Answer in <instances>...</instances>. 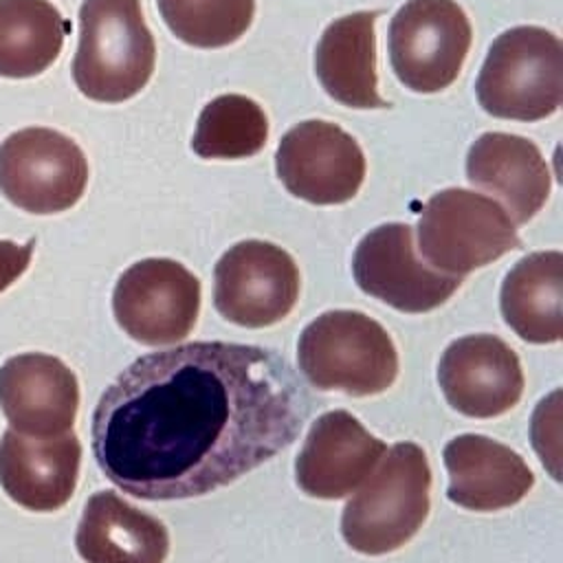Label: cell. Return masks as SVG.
Returning <instances> with one entry per match:
<instances>
[{
  "mask_svg": "<svg viewBox=\"0 0 563 563\" xmlns=\"http://www.w3.org/2000/svg\"><path fill=\"white\" fill-rule=\"evenodd\" d=\"M268 139V119L262 106L244 95L211 99L196 123L191 150L200 158H249L262 152Z\"/></svg>",
  "mask_w": 563,
  "mask_h": 563,
  "instance_id": "23",
  "label": "cell"
},
{
  "mask_svg": "<svg viewBox=\"0 0 563 563\" xmlns=\"http://www.w3.org/2000/svg\"><path fill=\"white\" fill-rule=\"evenodd\" d=\"M75 548L86 563H165L169 532L154 515L99 490L84 506Z\"/></svg>",
  "mask_w": 563,
  "mask_h": 563,
  "instance_id": "19",
  "label": "cell"
},
{
  "mask_svg": "<svg viewBox=\"0 0 563 563\" xmlns=\"http://www.w3.org/2000/svg\"><path fill=\"white\" fill-rule=\"evenodd\" d=\"M385 451L350 411L321 413L295 460L297 486L317 499H341L363 484Z\"/></svg>",
  "mask_w": 563,
  "mask_h": 563,
  "instance_id": "15",
  "label": "cell"
},
{
  "mask_svg": "<svg viewBox=\"0 0 563 563\" xmlns=\"http://www.w3.org/2000/svg\"><path fill=\"white\" fill-rule=\"evenodd\" d=\"M519 246L506 209L471 189L449 187L433 194L418 220V251L444 275L464 277Z\"/></svg>",
  "mask_w": 563,
  "mask_h": 563,
  "instance_id": "6",
  "label": "cell"
},
{
  "mask_svg": "<svg viewBox=\"0 0 563 563\" xmlns=\"http://www.w3.org/2000/svg\"><path fill=\"white\" fill-rule=\"evenodd\" d=\"M473 29L455 0H407L389 22V62L413 92L449 88L468 55Z\"/></svg>",
  "mask_w": 563,
  "mask_h": 563,
  "instance_id": "7",
  "label": "cell"
},
{
  "mask_svg": "<svg viewBox=\"0 0 563 563\" xmlns=\"http://www.w3.org/2000/svg\"><path fill=\"white\" fill-rule=\"evenodd\" d=\"M471 185L497 196L515 224H526L550 196L552 174L541 150L517 134L484 132L466 154Z\"/></svg>",
  "mask_w": 563,
  "mask_h": 563,
  "instance_id": "18",
  "label": "cell"
},
{
  "mask_svg": "<svg viewBox=\"0 0 563 563\" xmlns=\"http://www.w3.org/2000/svg\"><path fill=\"white\" fill-rule=\"evenodd\" d=\"M112 312L121 330L143 345L178 343L198 321L200 282L176 260H141L119 275Z\"/></svg>",
  "mask_w": 563,
  "mask_h": 563,
  "instance_id": "9",
  "label": "cell"
},
{
  "mask_svg": "<svg viewBox=\"0 0 563 563\" xmlns=\"http://www.w3.org/2000/svg\"><path fill=\"white\" fill-rule=\"evenodd\" d=\"M275 169L292 196L312 205H343L365 180V156L336 123L308 119L282 136Z\"/></svg>",
  "mask_w": 563,
  "mask_h": 563,
  "instance_id": "12",
  "label": "cell"
},
{
  "mask_svg": "<svg viewBox=\"0 0 563 563\" xmlns=\"http://www.w3.org/2000/svg\"><path fill=\"white\" fill-rule=\"evenodd\" d=\"M297 361L321 391L374 396L398 376V350L387 330L358 310H328L310 321L297 341Z\"/></svg>",
  "mask_w": 563,
  "mask_h": 563,
  "instance_id": "4",
  "label": "cell"
},
{
  "mask_svg": "<svg viewBox=\"0 0 563 563\" xmlns=\"http://www.w3.org/2000/svg\"><path fill=\"white\" fill-rule=\"evenodd\" d=\"M156 44L139 0H84L73 81L92 101L136 97L154 75Z\"/></svg>",
  "mask_w": 563,
  "mask_h": 563,
  "instance_id": "2",
  "label": "cell"
},
{
  "mask_svg": "<svg viewBox=\"0 0 563 563\" xmlns=\"http://www.w3.org/2000/svg\"><path fill=\"white\" fill-rule=\"evenodd\" d=\"M376 15V11H356L336 18L314 48V73L323 90L347 108H389L378 92Z\"/></svg>",
  "mask_w": 563,
  "mask_h": 563,
  "instance_id": "20",
  "label": "cell"
},
{
  "mask_svg": "<svg viewBox=\"0 0 563 563\" xmlns=\"http://www.w3.org/2000/svg\"><path fill=\"white\" fill-rule=\"evenodd\" d=\"M310 409L279 352L194 341L136 358L106 387L92 411V455L132 497H202L290 446Z\"/></svg>",
  "mask_w": 563,
  "mask_h": 563,
  "instance_id": "1",
  "label": "cell"
},
{
  "mask_svg": "<svg viewBox=\"0 0 563 563\" xmlns=\"http://www.w3.org/2000/svg\"><path fill=\"white\" fill-rule=\"evenodd\" d=\"M438 383L446 402L468 418L510 411L526 385L517 352L495 334H468L449 343L438 363Z\"/></svg>",
  "mask_w": 563,
  "mask_h": 563,
  "instance_id": "13",
  "label": "cell"
},
{
  "mask_svg": "<svg viewBox=\"0 0 563 563\" xmlns=\"http://www.w3.org/2000/svg\"><path fill=\"white\" fill-rule=\"evenodd\" d=\"M477 101L497 119L539 121L563 99V46L543 26H512L497 35L475 81Z\"/></svg>",
  "mask_w": 563,
  "mask_h": 563,
  "instance_id": "5",
  "label": "cell"
},
{
  "mask_svg": "<svg viewBox=\"0 0 563 563\" xmlns=\"http://www.w3.org/2000/svg\"><path fill=\"white\" fill-rule=\"evenodd\" d=\"M81 444L73 431L31 438L7 429L0 438V486L26 510H59L75 493Z\"/></svg>",
  "mask_w": 563,
  "mask_h": 563,
  "instance_id": "16",
  "label": "cell"
},
{
  "mask_svg": "<svg viewBox=\"0 0 563 563\" xmlns=\"http://www.w3.org/2000/svg\"><path fill=\"white\" fill-rule=\"evenodd\" d=\"M442 457L449 473L446 497L475 512L510 508L534 486V473L517 451L479 433L453 438Z\"/></svg>",
  "mask_w": 563,
  "mask_h": 563,
  "instance_id": "17",
  "label": "cell"
},
{
  "mask_svg": "<svg viewBox=\"0 0 563 563\" xmlns=\"http://www.w3.org/2000/svg\"><path fill=\"white\" fill-rule=\"evenodd\" d=\"M499 308L510 330L528 343H556L563 336V255L537 251L521 257L504 277Z\"/></svg>",
  "mask_w": 563,
  "mask_h": 563,
  "instance_id": "21",
  "label": "cell"
},
{
  "mask_svg": "<svg viewBox=\"0 0 563 563\" xmlns=\"http://www.w3.org/2000/svg\"><path fill=\"white\" fill-rule=\"evenodd\" d=\"M352 275L365 295L409 314L435 310L462 284V277L444 275L416 257L413 231L402 222L378 224L361 238Z\"/></svg>",
  "mask_w": 563,
  "mask_h": 563,
  "instance_id": "11",
  "label": "cell"
},
{
  "mask_svg": "<svg viewBox=\"0 0 563 563\" xmlns=\"http://www.w3.org/2000/svg\"><path fill=\"white\" fill-rule=\"evenodd\" d=\"M0 409L11 429L22 435L66 433L79 409L77 376L57 356L15 354L0 367Z\"/></svg>",
  "mask_w": 563,
  "mask_h": 563,
  "instance_id": "14",
  "label": "cell"
},
{
  "mask_svg": "<svg viewBox=\"0 0 563 563\" xmlns=\"http://www.w3.org/2000/svg\"><path fill=\"white\" fill-rule=\"evenodd\" d=\"M363 482L341 515L345 543L369 556L402 548L429 515L431 468L424 451L416 442H398Z\"/></svg>",
  "mask_w": 563,
  "mask_h": 563,
  "instance_id": "3",
  "label": "cell"
},
{
  "mask_svg": "<svg viewBox=\"0 0 563 563\" xmlns=\"http://www.w3.org/2000/svg\"><path fill=\"white\" fill-rule=\"evenodd\" d=\"M167 29L196 48L238 42L255 18V0H156Z\"/></svg>",
  "mask_w": 563,
  "mask_h": 563,
  "instance_id": "24",
  "label": "cell"
},
{
  "mask_svg": "<svg viewBox=\"0 0 563 563\" xmlns=\"http://www.w3.org/2000/svg\"><path fill=\"white\" fill-rule=\"evenodd\" d=\"M299 268L288 251L264 240H242L213 268V306L242 328H268L299 299Z\"/></svg>",
  "mask_w": 563,
  "mask_h": 563,
  "instance_id": "10",
  "label": "cell"
},
{
  "mask_svg": "<svg viewBox=\"0 0 563 563\" xmlns=\"http://www.w3.org/2000/svg\"><path fill=\"white\" fill-rule=\"evenodd\" d=\"M86 185L84 150L57 130L24 128L0 143V191L29 213H62L79 202Z\"/></svg>",
  "mask_w": 563,
  "mask_h": 563,
  "instance_id": "8",
  "label": "cell"
},
{
  "mask_svg": "<svg viewBox=\"0 0 563 563\" xmlns=\"http://www.w3.org/2000/svg\"><path fill=\"white\" fill-rule=\"evenodd\" d=\"M35 251V238L24 244L0 240V292L7 290L31 264Z\"/></svg>",
  "mask_w": 563,
  "mask_h": 563,
  "instance_id": "25",
  "label": "cell"
},
{
  "mask_svg": "<svg viewBox=\"0 0 563 563\" xmlns=\"http://www.w3.org/2000/svg\"><path fill=\"white\" fill-rule=\"evenodd\" d=\"M70 22L48 0H0V77L42 75L59 57Z\"/></svg>",
  "mask_w": 563,
  "mask_h": 563,
  "instance_id": "22",
  "label": "cell"
}]
</instances>
